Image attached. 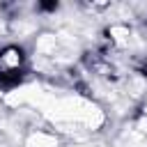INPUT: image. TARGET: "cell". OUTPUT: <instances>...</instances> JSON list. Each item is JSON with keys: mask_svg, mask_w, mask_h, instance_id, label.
Returning a JSON list of instances; mask_svg holds the SVG:
<instances>
[{"mask_svg": "<svg viewBox=\"0 0 147 147\" xmlns=\"http://www.w3.org/2000/svg\"><path fill=\"white\" fill-rule=\"evenodd\" d=\"M108 39H110V44H115V46H126L129 39H131V30H129L126 25H110Z\"/></svg>", "mask_w": 147, "mask_h": 147, "instance_id": "7a4b0ae2", "label": "cell"}, {"mask_svg": "<svg viewBox=\"0 0 147 147\" xmlns=\"http://www.w3.org/2000/svg\"><path fill=\"white\" fill-rule=\"evenodd\" d=\"M25 64V55L18 46H5L0 51V78L5 76H21Z\"/></svg>", "mask_w": 147, "mask_h": 147, "instance_id": "6da1fadb", "label": "cell"}]
</instances>
